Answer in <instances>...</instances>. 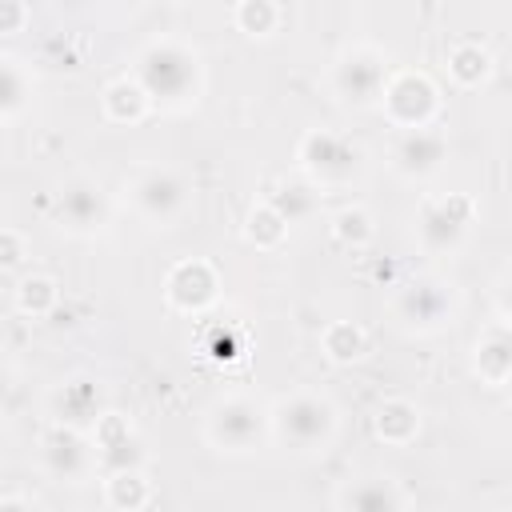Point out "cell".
Wrapping results in <instances>:
<instances>
[{"label": "cell", "mask_w": 512, "mask_h": 512, "mask_svg": "<svg viewBox=\"0 0 512 512\" xmlns=\"http://www.w3.org/2000/svg\"><path fill=\"white\" fill-rule=\"evenodd\" d=\"M12 384H16V376H12L8 360L0 356V408H4V404H8V396H12Z\"/></svg>", "instance_id": "32"}, {"label": "cell", "mask_w": 512, "mask_h": 512, "mask_svg": "<svg viewBox=\"0 0 512 512\" xmlns=\"http://www.w3.org/2000/svg\"><path fill=\"white\" fill-rule=\"evenodd\" d=\"M420 428H424V412H420V404L408 400V396H388V400H380L376 412H372V432H376V440L388 444V448H408V444L420 436Z\"/></svg>", "instance_id": "17"}, {"label": "cell", "mask_w": 512, "mask_h": 512, "mask_svg": "<svg viewBox=\"0 0 512 512\" xmlns=\"http://www.w3.org/2000/svg\"><path fill=\"white\" fill-rule=\"evenodd\" d=\"M52 216L72 236H96L108 228L112 204L92 176H72L68 184H60V192L52 200Z\"/></svg>", "instance_id": "11"}, {"label": "cell", "mask_w": 512, "mask_h": 512, "mask_svg": "<svg viewBox=\"0 0 512 512\" xmlns=\"http://www.w3.org/2000/svg\"><path fill=\"white\" fill-rule=\"evenodd\" d=\"M388 72H392L388 52L360 40V44L340 48V56L332 60V72H328V88L344 108H376Z\"/></svg>", "instance_id": "5"}, {"label": "cell", "mask_w": 512, "mask_h": 512, "mask_svg": "<svg viewBox=\"0 0 512 512\" xmlns=\"http://www.w3.org/2000/svg\"><path fill=\"white\" fill-rule=\"evenodd\" d=\"M332 504L340 512H400L412 500L400 488V480H392V476H360V480L340 484Z\"/></svg>", "instance_id": "15"}, {"label": "cell", "mask_w": 512, "mask_h": 512, "mask_svg": "<svg viewBox=\"0 0 512 512\" xmlns=\"http://www.w3.org/2000/svg\"><path fill=\"white\" fill-rule=\"evenodd\" d=\"M320 352L336 368H352L368 356V332L356 320H328L320 332Z\"/></svg>", "instance_id": "21"}, {"label": "cell", "mask_w": 512, "mask_h": 512, "mask_svg": "<svg viewBox=\"0 0 512 512\" xmlns=\"http://www.w3.org/2000/svg\"><path fill=\"white\" fill-rule=\"evenodd\" d=\"M392 320L412 336H432L456 320V292L440 276H416L396 288Z\"/></svg>", "instance_id": "7"}, {"label": "cell", "mask_w": 512, "mask_h": 512, "mask_svg": "<svg viewBox=\"0 0 512 512\" xmlns=\"http://www.w3.org/2000/svg\"><path fill=\"white\" fill-rule=\"evenodd\" d=\"M472 372L488 388H504L512 380V336L504 324H492L480 332V340L472 348Z\"/></svg>", "instance_id": "19"}, {"label": "cell", "mask_w": 512, "mask_h": 512, "mask_svg": "<svg viewBox=\"0 0 512 512\" xmlns=\"http://www.w3.org/2000/svg\"><path fill=\"white\" fill-rule=\"evenodd\" d=\"M28 260V240L16 228H0V272H12Z\"/></svg>", "instance_id": "29"}, {"label": "cell", "mask_w": 512, "mask_h": 512, "mask_svg": "<svg viewBox=\"0 0 512 512\" xmlns=\"http://www.w3.org/2000/svg\"><path fill=\"white\" fill-rule=\"evenodd\" d=\"M32 100V76L16 56H0V120H16Z\"/></svg>", "instance_id": "27"}, {"label": "cell", "mask_w": 512, "mask_h": 512, "mask_svg": "<svg viewBox=\"0 0 512 512\" xmlns=\"http://www.w3.org/2000/svg\"><path fill=\"white\" fill-rule=\"evenodd\" d=\"M232 24L248 40H268L280 28V4L276 0H236Z\"/></svg>", "instance_id": "28"}, {"label": "cell", "mask_w": 512, "mask_h": 512, "mask_svg": "<svg viewBox=\"0 0 512 512\" xmlns=\"http://www.w3.org/2000/svg\"><path fill=\"white\" fill-rule=\"evenodd\" d=\"M60 308V284L56 276L48 272H28L20 284H16V312L20 316H32V320H44Z\"/></svg>", "instance_id": "24"}, {"label": "cell", "mask_w": 512, "mask_h": 512, "mask_svg": "<svg viewBox=\"0 0 512 512\" xmlns=\"http://www.w3.org/2000/svg\"><path fill=\"white\" fill-rule=\"evenodd\" d=\"M124 196L132 212L156 228H168L188 212V180L172 168H140L124 184Z\"/></svg>", "instance_id": "8"}, {"label": "cell", "mask_w": 512, "mask_h": 512, "mask_svg": "<svg viewBox=\"0 0 512 512\" xmlns=\"http://www.w3.org/2000/svg\"><path fill=\"white\" fill-rule=\"evenodd\" d=\"M212 356H216V360H232V356H236V344H232L228 336H216V340H212Z\"/></svg>", "instance_id": "33"}, {"label": "cell", "mask_w": 512, "mask_h": 512, "mask_svg": "<svg viewBox=\"0 0 512 512\" xmlns=\"http://www.w3.org/2000/svg\"><path fill=\"white\" fill-rule=\"evenodd\" d=\"M28 20H32L28 0H0V36H20Z\"/></svg>", "instance_id": "30"}, {"label": "cell", "mask_w": 512, "mask_h": 512, "mask_svg": "<svg viewBox=\"0 0 512 512\" xmlns=\"http://www.w3.org/2000/svg\"><path fill=\"white\" fill-rule=\"evenodd\" d=\"M376 104L392 128L412 132V128H428L440 116V88L420 68H396L388 72Z\"/></svg>", "instance_id": "6"}, {"label": "cell", "mask_w": 512, "mask_h": 512, "mask_svg": "<svg viewBox=\"0 0 512 512\" xmlns=\"http://www.w3.org/2000/svg\"><path fill=\"white\" fill-rule=\"evenodd\" d=\"M88 440L96 452V468L112 472V468H144V444L136 436V424L124 412L104 408L92 424H88Z\"/></svg>", "instance_id": "13"}, {"label": "cell", "mask_w": 512, "mask_h": 512, "mask_svg": "<svg viewBox=\"0 0 512 512\" xmlns=\"http://www.w3.org/2000/svg\"><path fill=\"white\" fill-rule=\"evenodd\" d=\"M444 64H448V80H452L456 88H464V92L484 88L488 76H492V68H496L492 52H488L480 40H456V44L448 48Z\"/></svg>", "instance_id": "20"}, {"label": "cell", "mask_w": 512, "mask_h": 512, "mask_svg": "<svg viewBox=\"0 0 512 512\" xmlns=\"http://www.w3.org/2000/svg\"><path fill=\"white\" fill-rule=\"evenodd\" d=\"M444 160H448V140H444V132H436L432 124H428V128L400 132V140H396V148H392V168H396L404 180H424V176L440 172Z\"/></svg>", "instance_id": "14"}, {"label": "cell", "mask_w": 512, "mask_h": 512, "mask_svg": "<svg viewBox=\"0 0 512 512\" xmlns=\"http://www.w3.org/2000/svg\"><path fill=\"white\" fill-rule=\"evenodd\" d=\"M288 220L268 204V200H256L244 216V240L256 248V252H280L288 244Z\"/></svg>", "instance_id": "23"}, {"label": "cell", "mask_w": 512, "mask_h": 512, "mask_svg": "<svg viewBox=\"0 0 512 512\" xmlns=\"http://www.w3.org/2000/svg\"><path fill=\"white\" fill-rule=\"evenodd\" d=\"M164 300L180 316H200L220 300V272L204 256H184L164 276Z\"/></svg>", "instance_id": "12"}, {"label": "cell", "mask_w": 512, "mask_h": 512, "mask_svg": "<svg viewBox=\"0 0 512 512\" xmlns=\"http://www.w3.org/2000/svg\"><path fill=\"white\" fill-rule=\"evenodd\" d=\"M148 112H152V96L144 92V84H140L132 72L104 84V92H100V116H104L108 124L132 128V124H140Z\"/></svg>", "instance_id": "18"}, {"label": "cell", "mask_w": 512, "mask_h": 512, "mask_svg": "<svg viewBox=\"0 0 512 512\" xmlns=\"http://www.w3.org/2000/svg\"><path fill=\"white\" fill-rule=\"evenodd\" d=\"M132 76L152 96V108H164V112H188L200 104V92H204L200 52L176 36L148 40L132 60Z\"/></svg>", "instance_id": "1"}, {"label": "cell", "mask_w": 512, "mask_h": 512, "mask_svg": "<svg viewBox=\"0 0 512 512\" xmlns=\"http://www.w3.org/2000/svg\"><path fill=\"white\" fill-rule=\"evenodd\" d=\"M476 200L468 192H448L440 200H424L416 216V236L428 252H448L464 240V232L476 224Z\"/></svg>", "instance_id": "10"}, {"label": "cell", "mask_w": 512, "mask_h": 512, "mask_svg": "<svg viewBox=\"0 0 512 512\" xmlns=\"http://www.w3.org/2000/svg\"><path fill=\"white\" fill-rule=\"evenodd\" d=\"M4 452H8V428L0 424V460H4Z\"/></svg>", "instance_id": "34"}, {"label": "cell", "mask_w": 512, "mask_h": 512, "mask_svg": "<svg viewBox=\"0 0 512 512\" xmlns=\"http://www.w3.org/2000/svg\"><path fill=\"white\" fill-rule=\"evenodd\" d=\"M340 412L324 392H288L268 408V432L300 456H316L336 440Z\"/></svg>", "instance_id": "2"}, {"label": "cell", "mask_w": 512, "mask_h": 512, "mask_svg": "<svg viewBox=\"0 0 512 512\" xmlns=\"http://www.w3.org/2000/svg\"><path fill=\"white\" fill-rule=\"evenodd\" d=\"M104 504L112 512H140L152 504V484L144 468H112L104 472Z\"/></svg>", "instance_id": "22"}, {"label": "cell", "mask_w": 512, "mask_h": 512, "mask_svg": "<svg viewBox=\"0 0 512 512\" xmlns=\"http://www.w3.org/2000/svg\"><path fill=\"white\" fill-rule=\"evenodd\" d=\"M264 436H268V412L244 392L216 396L204 412V440L216 452L244 456V452H256Z\"/></svg>", "instance_id": "4"}, {"label": "cell", "mask_w": 512, "mask_h": 512, "mask_svg": "<svg viewBox=\"0 0 512 512\" xmlns=\"http://www.w3.org/2000/svg\"><path fill=\"white\" fill-rule=\"evenodd\" d=\"M8 508H44V500L32 492H0V512Z\"/></svg>", "instance_id": "31"}, {"label": "cell", "mask_w": 512, "mask_h": 512, "mask_svg": "<svg viewBox=\"0 0 512 512\" xmlns=\"http://www.w3.org/2000/svg\"><path fill=\"white\" fill-rule=\"evenodd\" d=\"M40 468L60 480V484H80L88 480V472L96 468V452H92V440L84 428L76 424H64V420H52L40 436Z\"/></svg>", "instance_id": "9"}, {"label": "cell", "mask_w": 512, "mask_h": 512, "mask_svg": "<svg viewBox=\"0 0 512 512\" xmlns=\"http://www.w3.org/2000/svg\"><path fill=\"white\" fill-rule=\"evenodd\" d=\"M48 404H52V420H64L88 432V424L104 412V392H100V380H92L88 372H76L52 388Z\"/></svg>", "instance_id": "16"}, {"label": "cell", "mask_w": 512, "mask_h": 512, "mask_svg": "<svg viewBox=\"0 0 512 512\" xmlns=\"http://www.w3.org/2000/svg\"><path fill=\"white\" fill-rule=\"evenodd\" d=\"M328 232H332V240H336L340 248L360 252V248H368V244L376 240V220H372L368 208H360V204H344L340 212H332Z\"/></svg>", "instance_id": "26"}, {"label": "cell", "mask_w": 512, "mask_h": 512, "mask_svg": "<svg viewBox=\"0 0 512 512\" xmlns=\"http://www.w3.org/2000/svg\"><path fill=\"white\" fill-rule=\"evenodd\" d=\"M268 204L288 220V224H300L308 216H316L320 208V188L312 180H280L268 196Z\"/></svg>", "instance_id": "25"}, {"label": "cell", "mask_w": 512, "mask_h": 512, "mask_svg": "<svg viewBox=\"0 0 512 512\" xmlns=\"http://www.w3.org/2000/svg\"><path fill=\"white\" fill-rule=\"evenodd\" d=\"M296 168L316 188H340L352 184L364 168V148L352 136H340L332 128H308L296 140Z\"/></svg>", "instance_id": "3"}]
</instances>
